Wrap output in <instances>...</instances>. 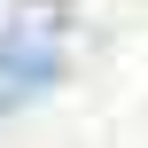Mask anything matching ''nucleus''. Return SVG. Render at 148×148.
<instances>
[{
    "label": "nucleus",
    "instance_id": "f257e3e1",
    "mask_svg": "<svg viewBox=\"0 0 148 148\" xmlns=\"http://www.w3.org/2000/svg\"><path fill=\"white\" fill-rule=\"evenodd\" d=\"M55 78H62V55H55L47 39H23V31H8V39H0V109L39 101Z\"/></svg>",
    "mask_w": 148,
    "mask_h": 148
}]
</instances>
